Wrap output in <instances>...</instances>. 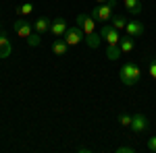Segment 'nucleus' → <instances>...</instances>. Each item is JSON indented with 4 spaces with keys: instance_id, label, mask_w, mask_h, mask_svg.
<instances>
[{
    "instance_id": "nucleus-1",
    "label": "nucleus",
    "mask_w": 156,
    "mask_h": 153,
    "mask_svg": "<svg viewBox=\"0 0 156 153\" xmlns=\"http://www.w3.org/2000/svg\"><path fill=\"white\" fill-rule=\"evenodd\" d=\"M115 8H117V0H108V2H102V4L94 6L90 11V17L98 23H110V19L115 17Z\"/></svg>"
},
{
    "instance_id": "nucleus-2",
    "label": "nucleus",
    "mask_w": 156,
    "mask_h": 153,
    "mask_svg": "<svg viewBox=\"0 0 156 153\" xmlns=\"http://www.w3.org/2000/svg\"><path fill=\"white\" fill-rule=\"evenodd\" d=\"M140 77H142V72H140V66L135 64V62H127V64H123V68L119 71V79L123 85H137L140 83Z\"/></svg>"
},
{
    "instance_id": "nucleus-3",
    "label": "nucleus",
    "mask_w": 156,
    "mask_h": 153,
    "mask_svg": "<svg viewBox=\"0 0 156 153\" xmlns=\"http://www.w3.org/2000/svg\"><path fill=\"white\" fill-rule=\"evenodd\" d=\"M98 33H100V37H102L104 42H106V46H117L119 39H121V31H117L110 23H104Z\"/></svg>"
},
{
    "instance_id": "nucleus-4",
    "label": "nucleus",
    "mask_w": 156,
    "mask_h": 153,
    "mask_svg": "<svg viewBox=\"0 0 156 153\" xmlns=\"http://www.w3.org/2000/svg\"><path fill=\"white\" fill-rule=\"evenodd\" d=\"M85 37V31L79 27V25H73L69 27L67 31H65V42L69 44V46H77V44H81Z\"/></svg>"
},
{
    "instance_id": "nucleus-5",
    "label": "nucleus",
    "mask_w": 156,
    "mask_h": 153,
    "mask_svg": "<svg viewBox=\"0 0 156 153\" xmlns=\"http://www.w3.org/2000/svg\"><path fill=\"white\" fill-rule=\"evenodd\" d=\"M12 29H15V33L19 37H23V39H27V37L34 33V23H29V21H25V19H17L15 23H12Z\"/></svg>"
},
{
    "instance_id": "nucleus-6",
    "label": "nucleus",
    "mask_w": 156,
    "mask_h": 153,
    "mask_svg": "<svg viewBox=\"0 0 156 153\" xmlns=\"http://www.w3.org/2000/svg\"><path fill=\"white\" fill-rule=\"evenodd\" d=\"M75 25H79V27H81V29L85 31V35H87V33H94L96 21H94L90 15H83V12H81V15H77V19H75Z\"/></svg>"
},
{
    "instance_id": "nucleus-7",
    "label": "nucleus",
    "mask_w": 156,
    "mask_h": 153,
    "mask_svg": "<svg viewBox=\"0 0 156 153\" xmlns=\"http://www.w3.org/2000/svg\"><path fill=\"white\" fill-rule=\"evenodd\" d=\"M148 126H150V122H148V118H146L144 114H133V118H131V126H129V128H131L135 135L144 132Z\"/></svg>"
},
{
    "instance_id": "nucleus-8",
    "label": "nucleus",
    "mask_w": 156,
    "mask_h": 153,
    "mask_svg": "<svg viewBox=\"0 0 156 153\" xmlns=\"http://www.w3.org/2000/svg\"><path fill=\"white\" fill-rule=\"evenodd\" d=\"M69 29V25H67V21L62 19V17H58V19H54L52 23H50V33L54 37H60L65 35V31Z\"/></svg>"
},
{
    "instance_id": "nucleus-9",
    "label": "nucleus",
    "mask_w": 156,
    "mask_h": 153,
    "mask_svg": "<svg viewBox=\"0 0 156 153\" xmlns=\"http://www.w3.org/2000/svg\"><path fill=\"white\" fill-rule=\"evenodd\" d=\"M125 33H127V35H131L133 39H137L140 35H144V25L140 23V21H127Z\"/></svg>"
},
{
    "instance_id": "nucleus-10",
    "label": "nucleus",
    "mask_w": 156,
    "mask_h": 153,
    "mask_svg": "<svg viewBox=\"0 0 156 153\" xmlns=\"http://www.w3.org/2000/svg\"><path fill=\"white\" fill-rule=\"evenodd\" d=\"M119 48H121L123 54H131L133 50H135V39H133L131 35L125 33V37H121V39H119Z\"/></svg>"
},
{
    "instance_id": "nucleus-11",
    "label": "nucleus",
    "mask_w": 156,
    "mask_h": 153,
    "mask_svg": "<svg viewBox=\"0 0 156 153\" xmlns=\"http://www.w3.org/2000/svg\"><path fill=\"white\" fill-rule=\"evenodd\" d=\"M12 54V44H11V39L6 35H0V60H4V58H9Z\"/></svg>"
},
{
    "instance_id": "nucleus-12",
    "label": "nucleus",
    "mask_w": 156,
    "mask_h": 153,
    "mask_svg": "<svg viewBox=\"0 0 156 153\" xmlns=\"http://www.w3.org/2000/svg\"><path fill=\"white\" fill-rule=\"evenodd\" d=\"M69 48L71 46H69L65 39H60V37H56V39L52 42V52H54L56 56H65V54L69 52Z\"/></svg>"
},
{
    "instance_id": "nucleus-13",
    "label": "nucleus",
    "mask_w": 156,
    "mask_h": 153,
    "mask_svg": "<svg viewBox=\"0 0 156 153\" xmlns=\"http://www.w3.org/2000/svg\"><path fill=\"white\" fill-rule=\"evenodd\" d=\"M50 19H46V17H40V19H36L34 21V31H37V33H46V31H50Z\"/></svg>"
},
{
    "instance_id": "nucleus-14",
    "label": "nucleus",
    "mask_w": 156,
    "mask_h": 153,
    "mask_svg": "<svg viewBox=\"0 0 156 153\" xmlns=\"http://www.w3.org/2000/svg\"><path fill=\"white\" fill-rule=\"evenodd\" d=\"M123 6H125L127 11L131 12V15H140V12L144 11V6H142V0H123Z\"/></svg>"
},
{
    "instance_id": "nucleus-15",
    "label": "nucleus",
    "mask_w": 156,
    "mask_h": 153,
    "mask_svg": "<svg viewBox=\"0 0 156 153\" xmlns=\"http://www.w3.org/2000/svg\"><path fill=\"white\" fill-rule=\"evenodd\" d=\"M83 42L92 48V50H96V48H100V44H102V37H100V33L94 31V33H87V35L83 37Z\"/></svg>"
},
{
    "instance_id": "nucleus-16",
    "label": "nucleus",
    "mask_w": 156,
    "mask_h": 153,
    "mask_svg": "<svg viewBox=\"0 0 156 153\" xmlns=\"http://www.w3.org/2000/svg\"><path fill=\"white\" fill-rule=\"evenodd\" d=\"M110 25H112L117 31H125V27H127V19H125L123 15H115V17L110 19Z\"/></svg>"
},
{
    "instance_id": "nucleus-17",
    "label": "nucleus",
    "mask_w": 156,
    "mask_h": 153,
    "mask_svg": "<svg viewBox=\"0 0 156 153\" xmlns=\"http://www.w3.org/2000/svg\"><path fill=\"white\" fill-rule=\"evenodd\" d=\"M119 56H123L119 44L117 46H106V58L108 60H119Z\"/></svg>"
},
{
    "instance_id": "nucleus-18",
    "label": "nucleus",
    "mask_w": 156,
    "mask_h": 153,
    "mask_svg": "<svg viewBox=\"0 0 156 153\" xmlns=\"http://www.w3.org/2000/svg\"><path fill=\"white\" fill-rule=\"evenodd\" d=\"M31 12H34V4H31V2H25L21 6H17V15H19V17H27V15H31Z\"/></svg>"
},
{
    "instance_id": "nucleus-19",
    "label": "nucleus",
    "mask_w": 156,
    "mask_h": 153,
    "mask_svg": "<svg viewBox=\"0 0 156 153\" xmlns=\"http://www.w3.org/2000/svg\"><path fill=\"white\" fill-rule=\"evenodd\" d=\"M42 44V33H37V31H34L31 35L27 37V46H31V48H36Z\"/></svg>"
},
{
    "instance_id": "nucleus-20",
    "label": "nucleus",
    "mask_w": 156,
    "mask_h": 153,
    "mask_svg": "<svg viewBox=\"0 0 156 153\" xmlns=\"http://www.w3.org/2000/svg\"><path fill=\"white\" fill-rule=\"evenodd\" d=\"M148 72H150L152 79H156V56L150 58V62H148Z\"/></svg>"
},
{
    "instance_id": "nucleus-21",
    "label": "nucleus",
    "mask_w": 156,
    "mask_h": 153,
    "mask_svg": "<svg viewBox=\"0 0 156 153\" xmlns=\"http://www.w3.org/2000/svg\"><path fill=\"white\" fill-rule=\"evenodd\" d=\"M131 118L133 116H129V114H121L119 116V124L121 126H131Z\"/></svg>"
},
{
    "instance_id": "nucleus-22",
    "label": "nucleus",
    "mask_w": 156,
    "mask_h": 153,
    "mask_svg": "<svg viewBox=\"0 0 156 153\" xmlns=\"http://www.w3.org/2000/svg\"><path fill=\"white\" fill-rule=\"evenodd\" d=\"M148 151L156 153V137H150V139H148Z\"/></svg>"
},
{
    "instance_id": "nucleus-23",
    "label": "nucleus",
    "mask_w": 156,
    "mask_h": 153,
    "mask_svg": "<svg viewBox=\"0 0 156 153\" xmlns=\"http://www.w3.org/2000/svg\"><path fill=\"white\" fill-rule=\"evenodd\" d=\"M117 151H119V153H133L135 149H133V147H127V145H123V147H117Z\"/></svg>"
},
{
    "instance_id": "nucleus-24",
    "label": "nucleus",
    "mask_w": 156,
    "mask_h": 153,
    "mask_svg": "<svg viewBox=\"0 0 156 153\" xmlns=\"http://www.w3.org/2000/svg\"><path fill=\"white\" fill-rule=\"evenodd\" d=\"M96 2H98V4H102V2H108V0H96Z\"/></svg>"
}]
</instances>
